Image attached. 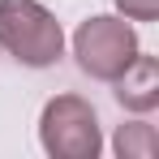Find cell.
<instances>
[{"instance_id":"5","label":"cell","mask_w":159,"mask_h":159,"mask_svg":"<svg viewBox=\"0 0 159 159\" xmlns=\"http://www.w3.org/2000/svg\"><path fill=\"white\" fill-rule=\"evenodd\" d=\"M112 151L120 159H155L159 155V133H155V125H146V120H129V125L116 129Z\"/></svg>"},{"instance_id":"3","label":"cell","mask_w":159,"mask_h":159,"mask_svg":"<svg viewBox=\"0 0 159 159\" xmlns=\"http://www.w3.org/2000/svg\"><path fill=\"white\" fill-rule=\"evenodd\" d=\"M142 52L138 43V30L125 22V17H86L78 30H73V56H78V69L95 82H116L129 60Z\"/></svg>"},{"instance_id":"2","label":"cell","mask_w":159,"mask_h":159,"mask_svg":"<svg viewBox=\"0 0 159 159\" xmlns=\"http://www.w3.org/2000/svg\"><path fill=\"white\" fill-rule=\"evenodd\" d=\"M39 146L52 159H99L103 129L90 99L82 95H56L39 112Z\"/></svg>"},{"instance_id":"4","label":"cell","mask_w":159,"mask_h":159,"mask_svg":"<svg viewBox=\"0 0 159 159\" xmlns=\"http://www.w3.org/2000/svg\"><path fill=\"white\" fill-rule=\"evenodd\" d=\"M112 86H116V103L125 107V112H138V116L155 112L159 107V60L146 56V52H138L129 60V69Z\"/></svg>"},{"instance_id":"1","label":"cell","mask_w":159,"mask_h":159,"mask_svg":"<svg viewBox=\"0 0 159 159\" xmlns=\"http://www.w3.org/2000/svg\"><path fill=\"white\" fill-rule=\"evenodd\" d=\"M0 48L26 69H48L65 56V30L39 0H0Z\"/></svg>"},{"instance_id":"6","label":"cell","mask_w":159,"mask_h":159,"mask_svg":"<svg viewBox=\"0 0 159 159\" xmlns=\"http://www.w3.org/2000/svg\"><path fill=\"white\" fill-rule=\"evenodd\" d=\"M125 22H155L159 17V0H116Z\"/></svg>"}]
</instances>
